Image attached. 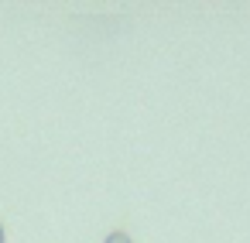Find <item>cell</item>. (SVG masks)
Wrapping results in <instances>:
<instances>
[{
    "label": "cell",
    "instance_id": "cell-1",
    "mask_svg": "<svg viewBox=\"0 0 250 243\" xmlns=\"http://www.w3.org/2000/svg\"><path fill=\"white\" fill-rule=\"evenodd\" d=\"M103 243H130V236H127V233H120V229H117V233H110V236H106V240H103Z\"/></svg>",
    "mask_w": 250,
    "mask_h": 243
},
{
    "label": "cell",
    "instance_id": "cell-2",
    "mask_svg": "<svg viewBox=\"0 0 250 243\" xmlns=\"http://www.w3.org/2000/svg\"><path fill=\"white\" fill-rule=\"evenodd\" d=\"M7 240V229H4V223H0V243H4Z\"/></svg>",
    "mask_w": 250,
    "mask_h": 243
}]
</instances>
